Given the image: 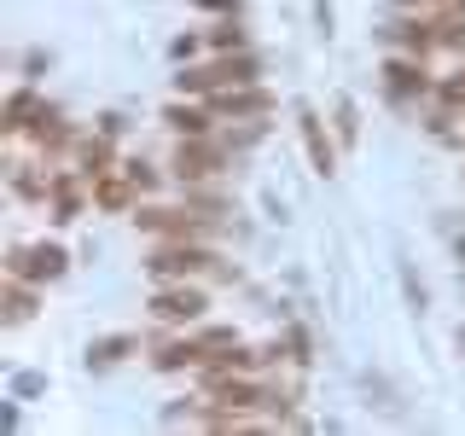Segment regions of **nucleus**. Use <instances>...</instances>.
Masks as SVG:
<instances>
[{
	"instance_id": "9b49d317",
	"label": "nucleus",
	"mask_w": 465,
	"mask_h": 436,
	"mask_svg": "<svg viewBox=\"0 0 465 436\" xmlns=\"http://www.w3.org/2000/svg\"><path fill=\"white\" fill-rule=\"evenodd\" d=\"M123 349H128V338H111V343H99L94 355H99V361H116V355H123Z\"/></svg>"
},
{
	"instance_id": "39448f33",
	"label": "nucleus",
	"mask_w": 465,
	"mask_h": 436,
	"mask_svg": "<svg viewBox=\"0 0 465 436\" xmlns=\"http://www.w3.org/2000/svg\"><path fill=\"white\" fill-rule=\"evenodd\" d=\"M390 87H396V94H425V70L419 64H390Z\"/></svg>"
},
{
	"instance_id": "0eeeda50",
	"label": "nucleus",
	"mask_w": 465,
	"mask_h": 436,
	"mask_svg": "<svg viewBox=\"0 0 465 436\" xmlns=\"http://www.w3.org/2000/svg\"><path fill=\"white\" fill-rule=\"evenodd\" d=\"M302 134H309V152H314V164H320V174L331 169V145L320 140V128H314V116H302Z\"/></svg>"
},
{
	"instance_id": "f03ea898",
	"label": "nucleus",
	"mask_w": 465,
	"mask_h": 436,
	"mask_svg": "<svg viewBox=\"0 0 465 436\" xmlns=\"http://www.w3.org/2000/svg\"><path fill=\"white\" fill-rule=\"evenodd\" d=\"M152 314L157 320H198L203 314V297H198V291H163V297L152 302Z\"/></svg>"
},
{
	"instance_id": "1a4fd4ad",
	"label": "nucleus",
	"mask_w": 465,
	"mask_h": 436,
	"mask_svg": "<svg viewBox=\"0 0 465 436\" xmlns=\"http://www.w3.org/2000/svg\"><path fill=\"white\" fill-rule=\"evenodd\" d=\"M215 47H232V53H239L244 47V29L239 24H222V29H215Z\"/></svg>"
},
{
	"instance_id": "7ed1b4c3",
	"label": "nucleus",
	"mask_w": 465,
	"mask_h": 436,
	"mask_svg": "<svg viewBox=\"0 0 465 436\" xmlns=\"http://www.w3.org/2000/svg\"><path fill=\"white\" fill-rule=\"evenodd\" d=\"M215 164H222V152H215V145H181V157H174L181 181H203V174H215Z\"/></svg>"
},
{
	"instance_id": "f257e3e1",
	"label": "nucleus",
	"mask_w": 465,
	"mask_h": 436,
	"mask_svg": "<svg viewBox=\"0 0 465 436\" xmlns=\"http://www.w3.org/2000/svg\"><path fill=\"white\" fill-rule=\"evenodd\" d=\"M64 273V251H18L12 256V280H53Z\"/></svg>"
},
{
	"instance_id": "ddd939ff",
	"label": "nucleus",
	"mask_w": 465,
	"mask_h": 436,
	"mask_svg": "<svg viewBox=\"0 0 465 436\" xmlns=\"http://www.w3.org/2000/svg\"><path fill=\"white\" fill-rule=\"evenodd\" d=\"M198 6H210V12H222V6H232V0H198Z\"/></svg>"
},
{
	"instance_id": "f8f14e48",
	"label": "nucleus",
	"mask_w": 465,
	"mask_h": 436,
	"mask_svg": "<svg viewBox=\"0 0 465 436\" xmlns=\"http://www.w3.org/2000/svg\"><path fill=\"white\" fill-rule=\"evenodd\" d=\"M448 47H460V53H465V24H460V29H448Z\"/></svg>"
},
{
	"instance_id": "9d476101",
	"label": "nucleus",
	"mask_w": 465,
	"mask_h": 436,
	"mask_svg": "<svg viewBox=\"0 0 465 436\" xmlns=\"http://www.w3.org/2000/svg\"><path fill=\"white\" fill-rule=\"evenodd\" d=\"M99 198H105V203H123L128 186H123V181H105V186H99Z\"/></svg>"
},
{
	"instance_id": "6e6552de",
	"label": "nucleus",
	"mask_w": 465,
	"mask_h": 436,
	"mask_svg": "<svg viewBox=\"0 0 465 436\" xmlns=\"http://www.w3.org/2000/svg\"><path fill=\"white\" fill-rule=\"evenodd\" d=\"M169 123L181 128V134H203V111H181V105H174V111H169Z\"/></svg>"
},
{
	"instance_id": "20e7f679",
	"label": "nucleus",
	"mask_w": 465,
	"mask_h": 436,
	"mask_svg": "<svg viewBox=\"0 0 465 436\" xmlns=\"http://www.w3.org/2000/svg\"><path fill=\"white\" fill-rule=\"evenodd\" d=\"M203 251H186V244H174V251H157L152 256V273H193V268H203Z\"/></svg>"
},
{
	"instance_id": "423d86ee",
	"label": "nucleus",
	"mask_w": 465,
	"mask_h": 436,
	"mask_svg": "<svg viewBox=\"0 0 465 436\" xmlns=\"http://www.w3.org/2000/svg\"><path fill=\"white\" fill-rule=\"evenodd\" d=\"M222 111H232V116H251V111H268V94H227V99H222Z\"/></svg>"
}]
</instances>
